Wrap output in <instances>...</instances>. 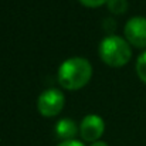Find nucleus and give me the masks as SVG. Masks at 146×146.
I'll use <instances>...</instances> for the list:
<instances>
[{
  "label": "nucleus",
  "mask_w": 146,
  "mask_h": 146,
  "mask_svg": "<svg viewBox=\"0 0 146 146\" xmlns=\"http://www.w3.org/2000/svg\"><path fill=\"white\" fill-rule=\"evenodd\" d=\"M99 55L104 62L112 67H119L129 61L132 50L126 38L116 34H109L99 43Z\"/></svg>",
  "instance_id": "2"
},
{
  "label": "nucleus",
  "mask_w": 146,
  "mask_h": 146,
  "mask_svg": "<svg viewBox=\"0 0 146 146\" xmlns=\"http://www.w3.org/2000/svg\"><path fill=\"white\" fill-rule=\"evenodd\" d=\"M105 129L104 119L97 113H88L82 118L80 123V135L87 142H95L101 138Z\"/></svg>",
  "instance_id": "5"
},
{
  "label": "nucleus",
  "mask_w": 146,
  "mask_h": 146,
  "mask_svg": "<svg viewBox=\"0 0 146 146\" xmlns=\"http://www.w3.org/2000/svg\"><path fill=\"white\" fill-rule=\"evenodd\" d=\"M136 74L146 84V50L136 60Z\"/></svg>",
  "instance_id": "8"
},
{
  "label": "nucleus",
  "mask_w": 146,
  "mask_h": 146,
  "mask_svg": "<svg viewBox=\"0 0 146 146\" xmlns=\"http://www.w3.org/2000/svg\"><path fill=\"white\" fill-rule=\"evenodd\" d=\"M90 146H108V143H105V142H102V141H95V142H92Z\"/></svg>",
  "instance_id": "12"
},
{
  "label": "nucleus",
  "mask_w": 146,
  "mask_h": 146,
  "mask_svg": "<svg viewBox=\"0 0 146 146\" xmlns=\"http://www.w3.org/2000/svg\"><path fill=\"white\" fill-rule=\"evenodd\" d=\"M65 102V98L60 90L48 88L44 90L37 98V108L44 116H54L60 113Z\"/></svg>",
  "instance_id": "3"
},
{
  "label": "nucleus",
  "mask_w": 146,
  "mask_h": 146,
  "mask_svg": "<svg viewBox=\"0 0 146 146\" xmlns=\"http://www.w3.org/2000/svg\"><path fill=\"white\" fill-rule=\"evenodd\" d=\"M57 146H84V145H82V142H80V141L71 139V141H62V142H60Z\"/></svg>",
  "instance_id": "10"
},
{
  "label": "nucleus",
  "mask_w": 146,
  "mask_h": 146,
  "mask_svg": "<svg viewBox=\"0 0 146 146\" xmlns=\"http://www.w3.org/2000/svg\"><path fill=\"white\" fill-rule=\"evenodd\" d=\"M109 11L113 14H122L128 9V0H108L106 1Z\"/></svg>",
  "instance_id": "7"
},
{
  "label": "nucleus",
  "mask_w": 146,
  "mask_h": 146,
  "mask_svg": "<svg viewBox=\"0 0 146 146\" xmlns=\"http://www.w3.org/2000/svg\"><path fill=\"white\" fill-rule=\"evenodd\" d=\"M92 75V65L84 57H70L58 68V81L67 90L84 87Z\"/></svg>",
  "instance_id": "1"
},
{
  "label": "nucleus",
  "mask_w": 146,
  "mask_h": 146,
  "mask_svg": "<svg viewBox=\"0 0 146 146\" xmlns=\"http://www.w3.org/2000/svg\"><path fill=\"white\" fill-rule=\"evenodd\" d=\"M123 33L128 43L136 47H146V17H131L125 24Z\"/></svg>",
  "instance_id": "4"
},
{
  "label": "nucleus",
  "mask_w": 146,
  "mask_h": 146,
  "mask_svg": "<svg viewBox=\"0 0 146 146\" xmlns=\"http://www.w3.org/2000/svg\"><path fill=\"white\" fill-rule=\"evenodd\" d=\"M113 27H115V21H113V19L108 17V19H105V20H104V29H105V30L112 31V30H113Z\"/></svg>",
  "instance_id": "11"
},
{
  "label": "nucleus",
  "mask_w": 146,
  "mask_h": 146,
  "mask_svg": "<svg viewBox=\"0 0 146 146\" xmlns=\"http://www.w3.org/2000/svg\"><path fill=\"white\" fill-rule=\"evenodd\" d=\"M77 131H78L77 123L72 119H70V118L60 119L55 123V133L62 141H71V139H74V136L77 135Z\"/></svg>",
  "instance_id": "6"
},
{
  "label": "nucleus",
  "mask_w": 146,
  "mask_h": 146,
  "mask_svg": "<svg viewBox=\"0 0 146 146\" xmlns=\"http://www.w3.org/2000/svg\"><path fill=\"white\" fill-rule=\"evenodd\" d=\"M82 4L85 6H90V7H97V6H101L104 3H106L108 0H80Z\"/></svg>",
  "instance_id": "9"
}]
</instances>
